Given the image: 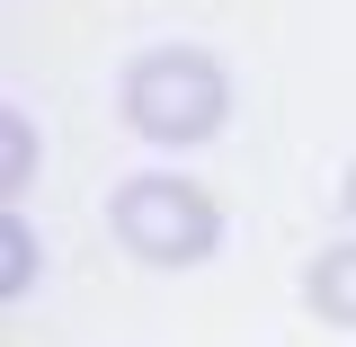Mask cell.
I'll return each mask as SVG.
<instances>
[{
	"label": "cell",
	"mask_w": 356,
	"mask_h": 347,
	"mask_svg": "<svg viewBox=\"0 0 356 347\" xmlns=\"http://www.w3.org/2000/svg\"><path fill=\"white\" fill-rule=\"evenodd\" d=\"M36 152H44V134L27 107H0V196L18 205L27 196V178H36Z\"/></svg>",
	"instance_id": "277c9868"
},
{
	"label": "cell",
	"mask_w": 356,
	"mask_h": 347,
	"mask_svg": "<svg viewBox=\"0 0 356 347\" xmlns=\"http://www.w3.org/2000/svg\"><path fill=\"white\" fill-rule=\"evenodd\" d=\"M303 303L321 312L330 330H356V241H348V250H321V259H312Z\"/></svg>",
	"instance_id": "3957f363"
},
{
	"label": "cell",
	"mask_w": 356,
	"mask_h": 347,
	"mask_svg": "<svg viewBox=\"0 0 356 347\" xmlns=\"http://www.w3.org/2000/svg\"><path fill=\"white\" fill-rule=\"evenodd\" d=\"M222 107H232V81H222V63L205 45H152V54H134L125 125L143 134V143L187 152V143H205V134L222 125Z\"/></svg>",
	"instance_id": "6da1fadb"
},
{
	"label": "cell",
	"mask_w": 356,
	"mask_h": 347,
	"mask_svg": "<svg viewBox=\"0 0 356 347\" xmlns=\"http://www.w3.org/2000/svg\"><path fill=\"white\" fill-rule=\"evenodd\" d=\"M27 285H36V232L9 214V223H0V303H18Z\"/></svg>",
	"instance_id": "5b68a950"
},
{
	"label": "cell",
	"mask_w": 356,
	"mask_h": 347,
	"mask_svg": "<svg viewBox=\"0 0 356 347\" xmlns=\"http://www.w3.org/2000/svg\"><path fill=\"white\" fill-rule=\"evenodd\" d=\"M348 214H356V161H348Z\"/></svg>",
	"instance_id": "8992f818"
},
{
	"label": "cell",
	"mask_w": 356,
	"mask_h": 347,
	"mask_svg": "<svg viewBox=\"0 0 356 347\" xmlns=\"http://www.w3.org/2000/svg\"><path fill=\"white\" fill-rule=\"evenodd\" d=\"M107 223H116V241H125L134 259H152V267H196L222 241V205L196 178H178V170L125 178L116 205H107Z\"/></svg>",
	"instance_id": "7a4b0ae2"
}]
</instances>
